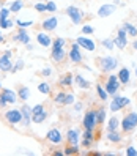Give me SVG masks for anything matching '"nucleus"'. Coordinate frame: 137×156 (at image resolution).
<instances>
[{"label": "nucleus", "instance_id": "a211bd4d", "mask_svg": "<svg viewBox=\"0 0 137 156\" xmlns=\"http://www.w3.org/2000/svg\"><path fill=\"white\" fill-rule=\"evenodd\" d=\"M21 112H22V122H21V125L25 126V128H30V125L33 123L32 122V107L27 103H22Z\"/></svg>", "mask_w": 137, "mask_h": 156}, {"label": "nucleus", "instance_id": "e433bc0d", "mask_svg": "<svg viewBox=\"0 0 137 156\" xmlns=\"http://www.w3.org/2000/svg\"><path fill=\"white\" fill-rule=\"evenodd\" d=\"M101 46L104 49H107V51H114V48H115V41L112 40V38H104L103 41H101Z\"/></svg>", "mask_w": 137, "mask_h": 156}, {"label": "nucleus", "instance_id": "de8ad7c7", "mask_svg": "<svg viewBox=\"0 0 137 156\" xmlns=\"http://www.w3.org/2000/svg\"><path fill=\"white\" fill-rule=\"evenodd\" d=\"M6 106H8V103H6V101H5V99H3V96H2V95H0V109H5Z\"/></svg>", "mask_w": 137, "mask_h": 156}, {"label": "nucleus", "instance_id": "a878e982", "mask_svg": "<svg viewBox=\"0 0 137 156\" xmlns=\"http://www.w3.org/2000/svg\"><path fill=\"white\" fill-rule=\"evenodd\" d=\"M72 82H74V74L66 73V74H63V76L58 79V85H60V87H71Z\"/></svg>", "mask_w": 137, "mask_h": 156}, {"label": "nucleus", "instance_id": "864d4df0", "mask_svg": "<svg viewBox=\"0 0 137 156\" xmlns=\"http://www.w3.org/2000/svg\"><path fill=\"white\" fill-rule=\"evenodd\" d=\"M52 154H55V156H61V154H65L63 151H52Z\"/></svg>", "mask_w": 137, "mask_h": 156}, {"label": "nucleus", "instance_id": "f8f14e48", "mask_svg": "<svg viewBox=\"0 0 137 156\" xmlns=\"http://www.w3.org/2000/svg\"><path fill=\"white\" fill-rule=\"evenodd\" d=\"M98 139L95 131H90V129H84V133L80 134V147L82 148H90L91 145H93V142Z\"/></svg>", "mask_w": 137, "mask_h": 156}, {"label": "nucleus", "instance_id": "f257e3e1", "mask_svg": "<svg viewBox=\"0 0 137 156\" xmlns=\"http://www.w3.org/2000/svg\"><path fill=\"white\" fill-rule=\"evenodd\" d=\"M66 40L61 38V36H57V38H54L52 41V48H51V58L54 63H57V65H61L63 62L66 60L68 57V52H66Z\"/></svg>", "mask_w": 137, "mask_h": 156}, {"label": "nucleus", "instance_id": "ddd939ff", "mask_svg": "<svg viewBox=\"0 0 137 156\" xmlns=\"http://www.w3.org/2000/svg\"><path fill=\"white\" fill-rule=\"evenodd\" d=\"M57 27H58V17L57 16H49V17H44L41 21V30H44V32L52 33L54 30H57Z\"/></svg>", "mask_w": 137, "mask_h": 156}, {"label": "nucleus", "instance_id": "5fc2aeb1", "mask_svg": "<svg viewBox=\"0 0 137 156\" xmlns=\"http://www.w3.org/2000/svg\"><path fill=\"white\" fill-rule=\"evenodd\" d=\"M132 49H134V51H137V40H135V41H132Z\"/></svg>", "mask_w": 137, "mask_h": 156}, {"label": "nucleus", "instance_id": "f704fd0d", "mask_svg": "<svg viewBox=\"0 0 137 156\" xmlns=\"http://www.w3.org/2000/svg\"><path fill=\"white\" fill-rule=\"evenodd\" d=\"M106 117H107V112H106L104 107L96 109V118H98V123H99V125H103V123L106 122Z\"/></svg>", "mask_w": 137, "mask_h": 156}, {"label": "nucleus", "instance_id": "09e8293b", "mask_svg": "<svg viewBox=\"0 0 137 156\" xmlns=\"http://www.w3.org/2000/svg\"><path fill=\"white\" fill-rule=\"evenodd\" d=\"M72 106H74V111H76V112H80L82 107H84V106H82V103H74Z\"/></svg>", "mask_w": 137, "mask_h": 156}, {"label": "nucleus", "instance_id": "cd10ccee", "mask_svg": "<svg viewBox=\"0 0 137 156\" xmlns=\"http://www.w3.org/2000/svg\"><path fill=\"white\" fill-rule=\"evenodd\" d=\"M25 6V3H24V0H13V2L10 3V6H8V8H10V11L11 13H19V11H22V8Z\"/></svg>", "mask_w": 137, "mask_h": 156}, {"label": "nucleus", "instance_id": "423d86ee", "mask_svg": "<svg viewBox=\"0 0 137 156\" xmlns=\"http://www.w3.org/2000/svg\"><path fill=\"white\" fill-rule=\"evenodd\" d=\"M68 60L72 63V65H82V60H84V55H82V48L72 41L69 44V49H68Z\"/></svg>", "mask_w": 137, "mask_h": 156}, {"label": "nucleus", "instance_id": "ea45409f", "mask_svg": "<svg viewBox=\"0 0 137 156\" xmlns=\"http://www.w3.org/2000/svg\"><path fill=\"white\" fill-rule=\"evenodd\" d=\"M36 13H47V8H46V2H36L33 5Z\"/></svg>", "mask_w": 137, "mask_h": 156}, {"label": "nucleus", "instance_id": "20e7f679", "mask_svg": "<svg viewBox=\"0 0 137 156\" xmlns=\"http://www.w3.org/2000/svg\"><path fill=\"white\" fill-rule=\"evenodd\" d=\"M103 85H104L106 91L109 93V96H114V95L118 93V90L121 88V82H120V79H118L117 74H109Z\"/></svg>", "mask_w": 137, "mask_h": 156}, {"label": "nucleus", "instance_id": "79ce46f5", "mask_svg": "<svg viewBox=\"0 0 137 156\" xmlns=\"http://www.w3.org/2000/svg\"><path fill=\"white\" fill-rule=\"evenodd\" d=\"M10 16H11L10 8H6V6H2V8H0V21H2V19H6V17H10Z\"/></svg>", "mask_w": 137, "mask_h": 156}, {"label": "nucleus", "instance_id": "c03bdc74", "mask_svg": "<svg viewBox=\"0 0 137 156\" xmlns=\"http://www.w3.org/2000/svg\"><path fill=\"white\" fill-rule=\"evenodd\" d=\"M46 8H47L49 13H55L57 11V3L52 2V0H49V2H46Z\"/></svg>", "mask_w": 137, "mask_h": 156}, {"label": "nucleus", "instance_id": "dca6fc26", "mask_svg": "<svg viewBox=\"0 0 137 156\" xmlns=\"http://www.w3.org/2000/svg\"><path fill=\"white\" fill-rule=\"evenodd\" d=\"M76 43L80 46L82 49H85L88 52H95L96 51V43L90 38V36H77Z\"/></svg>", "mask_w": 137, "mask_h": 156}, {"label": "nucleus", "instance_id": "1a4fd4ad", "mask_svg": "<svg viewBox=\"0 0 137 156\" xmlns=\"http://www.w3.org/2000/svg\"><path fill=\"white\" fill-rule=\"evenodd\" d=\"M46 118H47V111H46L44 104H35L32 107V122L40 125V123L46 122Z\"/></svg>", "mask_w": 137, "mask_h": 156}, {"label": "nucleus", "instance_id": "6e6552de", "mask_svg": "<svg viewBox=\"0 0 137 156\" xmlns=\"http://www.w3.org/2000/svg\"><path fill=\"white\" fill-rule=\"evenodd\" d=\"M131 104V99L128 96H121V95H114L112 96V101H111V112H120L123 111L125 107H128Z\"/></svg>", "mask_w": 137, "mask_h": 156}, {"label": "nucleus", "instance_id": "72a5a7b5", "mask_svg": "<svg viewBox=\"0 0 137 156\" xmlns=\"http://www.w3.org/2000/svg\"><path fill=\"white\" fill-rule=\"evenodd\" d=\"M65 99H66V93L65 91H57L54 95V103L57 106H65Z\"/></svg>", "mask_w": 137, "mask_h": 156}, {"label": "nucleus", "instance_id": "2f4dec72", "mask_svg": "<svg viewBox=\"0 0 137 156\" xmlns=\"http://www.w3.org/2000/svg\"><path fill=\"white\" fill-rule=\"evenodd\" d=\"M118 128H120V120H118L115 115L109 118V122H107V131H115V129H118Z\"/></svg>", "mask_w": 137, "mask_h": 156}, {"label": "nucleus", "instance_id": "412c9836", "mask_svg": "<svg viewBox=\"0 0 137 156\" xmlns=\"http://www.w3.org/2000/svg\"><path fill=\"white\" fill-rule=\"evenodd\" d=\"M0 95L3 96V99L6 101L8 104H16L19 98H17V91L13 88H2L0 90Z\"/></svg>", "mask_w": 137, "mask_h": 156}, {"label": "nucleus", "instance_id": "9b49d317", "mask_svg": "<svg viewBox=\"0 0 137 156\" xmlns=\"http://www.w3.org/2000/svg\"><path fill=\"white\" fill-rule=\"evenodd\" d=\"M46 140L52 145H60L63 140H65V136L61 134V131L58 128H51V129L46 133Z\"/></svg>", "mask_w": 137, "mask_h": 156}, {"label": "nucleus", "instance_id": "7ed1b4c3", "mask_svg": "<svg viewBox=\"0 0 137 156\" xmlns=\"http://www.w3.org/2000/svg\"><path fill=\"white\" fill-rule=\"evenodd\" d=\"M120 128H121V133L125 134H131L135 128H137V112H128L123 120L120 122Z\"/></svg>", "mask_w": 137, "mask_h": 156}, {"label": "nucleus", "instance_id": "f3484780", "mask_svg": "<svg viewBox=\"0 0 137 156\" xmlns=\"http://www.w3.org/2000/svg\"><path fill=\"white\" fill-rule=\"evenodd\" d=\"M117 11V5L115 3H104L98 8V17H101V19H104V17H109V16H112L114 13Z\"/></svg>", "mask_w": 137, "mask_h": 156}, {"label": "nucleus", "instance_id": "a19ab883", "mask_svg": "<svg viewBox=\"0 0 137 156\" xmlns=\"http://www.w3.org/2000/svg\"><path fill=\"white\" fill-rule=\"evenodd\" d=\"M80 32H82V35H93L95 29L90 24H84V25H82V29H80Z\"/></svg>", "mask_w": 137, "mask_h": 156}, {"label": "nucleus", "instance_id": "473e14b6", "mask_svg": "<svg viewBox=\"0 0 137 156\" xmlns=\"http://www.w3.org/2000/svg\"><path fill=\"white\" fill-rule=\"evenodd\" d=\"M14 25H16V21H13L11 17H6V19L0 21V27H2V30H11Z\"/></svg>", "mask_w": 137, "mask_h": 156}, {"label": "nucleus", "instance_id": "393cba45", "mask_svg": "<svg viewBox=\"0 0 137 156\" xmlns=\"http://www.w3.org/2000/svg\"><path fill=\"white\" fill-rule=\"evenodd\" d=\"M74 82H76V85H77L79 88H82V90H88V88L91 87V82L87 80L82 74H76V76H74Z\"/></svg>", "mask_w": 137, "mask_h": 156}, {"label": "nucleus", "instance_id": "4468645a", "mask_svg": "<svg viewBox=\"0 0 137 156\" xmlns=\"http://www.w3.org/2000/svg\"><path fill=\"white\" fill-rule=\"evenodd\" d=\"M114 41H115V48H118V49H126V46H128V33H126V30L123 29V27H120V29L117 30V36L114 38Z\"/></svg>", "mask_w": 137, "mask_h": 156}, {"label": "nucleus", "instance_id": "c9c22d12", "mask_svg": "<svg viewBox=\"0 0 137 156\" xmlns=\"http://www.w3.org/2000/svg\"><path fill=\"white\" fill-rule=\"evenodd\" d=\"M38 91L43 95H51L52 91V87L49 85V82H41V84L38 85Z\"/></svg>", "mask_w": 137, "mask_h": 156}, {"label": "nucleus", "instance_id": "13d9d810", "mask_svg": "<svg viewBox=\"0 0 137 156\" xmlns=\"http://www.w3.org/2000/svg\"><path fill=\"white\" fill-rule=\"evenodd\" d=\"M135 77H137V65H135Z\"/></svg>", "mask_w": 137, "mask_h": 156}, {"label": "nucleus", "instance_id": "a18cd8bd", "mask_svg": "<svg viewBox=\"0 0 137 156\" xmlns=\"http://www.w3.org/2000/svg\"><path fill=\"white\" fill-rule=\"evenodd\" d=\"M76 103V96L72 93H66V99H65V106H69V104H74Z\"/></svg>", "mask_w": 137, "mask_h": 156}, {"label": "nucleus", "instance_id": "c756f323", "mask_svg": "<svg viewBox=\"0 0 137 156\" xmlns=\"http://www.w3.org/2000/svg\"><path fill=\"white\" fill-rule=\"evenodd\" d=\"M121 27L126 30L128 36H134V38H137V27H135L134 24H131V22H123Z\"/></svg>", "mask_w": 137, "mask_h": 156}, {"label": "nucleus", "instance_id": "603ef678", "mask_svg": "<svg viewBox=\"0 0 137 156\" xmlns=\"http://www.w3.org/2000/svg\"><path fill=\"white\" fill-rule=\"evenodd\" d=\"M25 49H27V51H33V44H32V43L25 44Z\"/></svg>", "mask_w": 137, "mask_h": 156}, {"label": "nucleus", "instance_id": "6e6d98bb", "mask_svg": "<svg viewBox=\"0 0 137 156\" xmlns=\"http://www.w3.org/2000/svg\"><path fill=\"white\" fill-rule=\"evenodd\" d=\"M2 6H5V0H0V8Z\"/></svg>", "mask_w": 137, "mask_h": 156}, {"label": "nucleus", "instance_id": "58836bf2", "mask_svg": "<svg viewBox=\"0 0 137 156\" xmlns=\"http://www.w3.org/2000/svg\"><path fill=\"white\" fill-rule=\"evenodd\" d=\"M35 22L33 21H24V19H16V25L19 27V29H29L32 27Z\"/></svg>", "mask_w": 137, "mask_h": 156}, {"label": "nucleus", "instance_id": "39448f33", "mask_svg": "<svg viewBox=\"0 0 137 156\" xmlns=\"http://www.w3.org/2000/svg\"><path fill=\"white\" fill-rule=\"evenodd\" d=\"M98 118H96V109H88V111L84 114V118H82V128L84 129H90L95 131L98 128Z\"/></svg>", "mask_w": 137, "mask_h": 156}, {"label": "nucleus", "instance_id": "4be33fe9", "mask_svg": "<svg viewBox=\"0 0 137 156\" xmlns=\"http://www.w3.org/2000/svg\"><path fill=\"white\" fill-rule=\"evenodd\" d=\"M13 65H14L13 57H8V55H5V54L0 55V71L2 73H11Z\"/></svg>", "mask_w": 137, "mask_h": 156}, {"label": "nucleus", "instance_id": "0eeeda50", "mask_svg": "<svg viewBox=\"0 0 137 156\" xmlns=\"http://www.w3.org/2000/svg\"><path fill=\"white\" fill-rule=\"evenodd\" d=\"M65 14L69 17L71 24H74V25L82 24V21H84V17H85V13L82 11L79 6H74V5H69L65 10Z\"/></svg>", "mask_w": 137, "mask_h": 156}, {"label": "nucleus", "instance_id": "6ab92c4d", "mask_svg": "<svg viewBox=\"0 0 137 156\" xmlns=\"http://www.w3.org/2000/svg\"><path fill=\"white\" fill-rule=\"evenodd\" d=\"M13 41L14 43H19V44H29L32 43V38H30V35L29 32H27V29H19L14 35H13Z\"/></svg>", "mask_w": 137, "mask_h": 156}, {"label": "nucleus", "instance_id": "bb28decb", "mask_svg": "<svg viewBox=\"0 0 137 156\" xmlns=\"http://www.w3.org/2000/svg\"><path fill=\"white\" fill-rule=\"evenodd\" d=\"M17 98H19V101H22V103H27V99L30 98V88L25 87V85H21L17 88Z\"/></svg>", "mask_w": 137, "mask_h": 156}, {"label": "nucleus", "instance_id": "5701e85b", "mask_svg": "<svg viewBox=\"0 0 137 156\" xmlns=\"http://www.w3.org/2000/svg\"><path fill=\"white\" fill-rule=\"evenodd\" d=\"M117 76H118V79H120L121 85H128L129 80H131V71H129V68L123 66V68H120V71H118Z\"/></svg>", "mask_w": 137, "mask_h": 156}, {"label": "nucleus", "instance_id": "8fccbe9b", "mask_svg": "<svg viewBox=\"0 0 137 156\" xmlns=\"http://www.w3.org/2000/svg\"><path fill=\"white\" fill-rule=\"evenodd\" d=\"M3 43H5V35L2 32V27H0V44H3Z\"/></svg>", "mask_w": 137, "mask_h": 156}, {"label": "nucleus", "instance_id": "b1692460", "mask_svg": "<svg viewBox=\"0 0 137 156\" xmlns=\"http://www.w3.org/2000/svg\"><path fill=\"white\" fill-rule=\"evenodd\" d=\"M107 140L111 142V144H121V140H123V136H121V133L118 131V129H115V131H107Z\"/></svg>", "mask_w": 137, "mask_h": 156}, {"label": "nucleus", "instance_id": "2eb2a0df", "mask_svg": "<svg viewBox=\"0 0 137 156\" xmlns=\"http://www.w3.org/2000/svg\"><path fill=\"white\" fill-rule=\"evenodd\" d=\"M52 41H54V38L51 36L49 32H44V30L36 32V43L41 48H52Z\"/></svg>", "mask_w": 137, "mask_h": 156}, {"label": "nucleus", "instance_id": "aec40b11", "mask_svg": "<svg viewBox=\"0 0 137 156\" xmlns=\"http://www.w3.org/2000/svg\"><path fill=\"white\" fill-rule=\"evenodd\" d=\"M65 140H66V144H71V145H79L80 144V133H79L77 128H71V129L66 131Z\"/></svg>", "mask_w": 137, "mask_h": 156}, {"label": "nucleus", "instance_id": "3c124183", "mask_svg": "<svg viewBox=\"0 0 137 156\" xmlns=\"http://www.w3.org/2000/svg\"><path fill=\"white\" fill-rule=\"evenodd\" d=\"M3 54H5V55H8V57H13V51L11 49H5Z\"/></svg>", "mask_w": 137, "mask_h": 156}, {"label": "nucleus", "instance_id": "f03ea898", "mask_svg": "<svg viewBox=\"0 0 137 156\" xmlns=\"http://www.w3.org/2000/svg\"><path fill=\"white\" fill-rule=\"evenodd\" d=\"M99 69H101L104 74H111L114 69H117L118 66V58L112 57V55H106V57H98L96 60Z\"/></svg>", "mask_w": 137, "mask_h": 156}, {"label": "nucleus", "instance_id": "4c0bfd02", "mask_svg": "<svg viewBox=\"0 0 137 156\" xmlns=\"http://www.w3.org/2000/svg\"><path fill=\"white\" fill-rule=\"evenodd\" d=\"M24 68H25V63H24V60H22V58H17V60L14 62V65H13V69H11V73L22 71Z\"/></svg>", "mask_w": 137, "mask_h": 156}, {"label": "nucleus", "instance_id": "49530a36", "mask_svg": "<svg viewBox=\"0 0 137 156\" xmlns=\"http://www.w3.org/2000/svg\"><path fill=\"white\" fill-rule=\"evenodd\" d=\"M125 153H126L128 156H137V148H135V147H132V145H129V147L126 148Z\"/></svg>", "mask_w": 137, "mask_h": 156}, {"label": "nucleus", "instance_id": "4d7b16f0", "mask_svg": "<svg viewBox=\"0 0 137 156\" xmlns=\"http://www.w3.org/2000/svg\"><path fill=\"white\" fill-rule=\"evenodd\" d=\"M3 88V85H2V80H0V90H2Z\"/></svg>", "mask_w": 137, "mask_h": 156}, {"label": "nucleus", "instance_id": "37998d69", "mask_svg": "<svg viewBox=\"0 0 137 156\" xmlns=\"http://www.w3.org/2000/svg\"><path fill=\"white\" fill-rule=\"evenodd\" d=\"M40 76H41V77H51V76H52V68H51V66L43 68V69L40 71Z\"/></svg>", "mask_w": 137, "mask_h": 156}, {"label": "nucleus", "instance_id": "9d476101", "mask_svg": "<svg viewBox=\"0 0 137 156\" xmlns=\"http://www.w3.org/2000/svg\"><path fill=\"white\" fill-rule=\"evenodd\" d=\"M3 118L8 125L16 126V125H21L22 122V112L21 109H8V111L3 114Z\"/></svg>", "mask_w": 137, "mask_h": 156}, {"label": "nucleus", "instance_id": "c85d7f7f", "mask_svg": "<svg viewBox=\"0 0 137 156\" xmlns=\"http://www.w3.org/2000/svg\"><path fill=\"white\" fill-rule=\"evenodd\" d=\"M66 156H72V154H79L80 153V145H71V144H66L65 150H63Z\"/></svg>", "mask_w": 137, "mask_h": 156}, {"label": "nucleus", "instance_id": "7c9ffc66", "mask_svg": "<svg viewBox=\"0 0 137 156\" xmlns=\"http://www.w3.org/2000/svg\"><path fill=\"white\" fill-rule=\"evenodd\" d=\"M96 95H98V98L101 101H107L109 99V93L106 91L103 84H96Z\"/></svg>", "mask_w": 137, "mask_h": 156}]
</instances>
